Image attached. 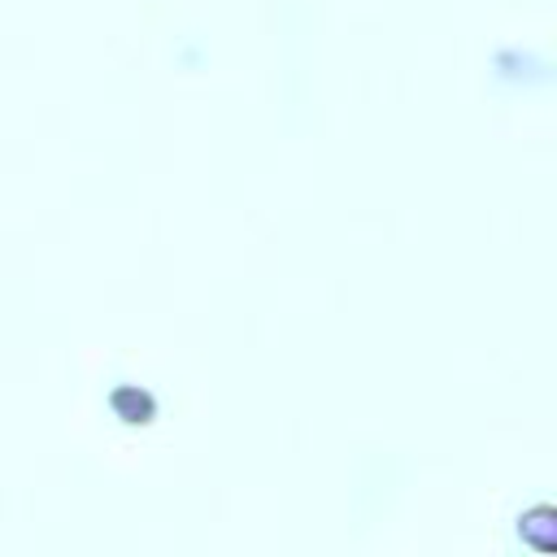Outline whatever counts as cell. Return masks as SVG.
I'll return each instance as SVG.
<instances>
[{"mask_svg":"<svg viewBox=\"0 0 557 557\" xmlns=\"http://www.w3.org/2000/svg\"><path fill=\"white\" fill-rule=\"evenodd\" d=\"M487 78L505 91H540L553 83V65L535 52V48H518V44H500L487 61Z\"/></svg>","mask_w":557,"mask_h":557,"instance_id":"cell-1","label":"cell"}]
</instances>
